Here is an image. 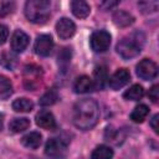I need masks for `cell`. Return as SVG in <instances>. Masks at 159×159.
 <instances>
[{
  "mask_svg": "<svg viewBox=\"0 0 159 159\" xmlns=\"http://www.w3.org/2000/svg\"><path fill=\"white\" fill-rule=\"evenodd\" d=\"M41 140H42V135L39 132H30L21 138L22 145L30 149H37L41 144Z\"/></svg>",
  "mask_w": 159,
  "mask_h": 159,
  "instance_id": "obj_16",
  "label": "cell"
},
{
  "mask_svg": "<svg viewBox=\"0 0 159 159\" xmlns=\"http://www.w3.org/2000/svg\"><path fill=\"white\" fill-rule=\"evenodd\" d=\"M112 158H113V150L107 145L97 147L91 155V159H112Z\"/></svg>",
  "mask_w": 159,
  "mask_h": 159,
  "instance_id": "obj_24",
  "label": "cell"
},
{
  "mask_svg": "<svg viewBox=\"0 0 159 159\" xmlns=\"http://www.w3.org/2000/svg\"><path fill=\"white\" fill-rule=\"evenodd\" d=\"M143 96H144V89H143V87L140 84H133L132 87H129L123 93V97L125 99H129V101H138Z\"/></svg>",
  "mask_w": 159,
  "mask_h": 159,
  "instance_id": "obj_21",
  "label": "cell"
},
{
  "mask_svg": "<svg viewBox=\"0 0 159 159\" xmlns=\"http://www.w3.org/2000/svg\"><path fill=\"white\" fill-rule=\"evenodd\" d=\"M48 0H29L25 4V16L34 24H45L50 17Z\"/></svg>",
  "mask_w": 159,
  "mask_h": 159,
  "instance_id": "obj_2",
  "label": "cell"
},
{
  "mask_svg": "<svg viewBox=\"0 0 159 159\" xmlns=\"http://www.w3.org/2000/svg\"><path fill=\"white\" fill-rule=\"evenodd\" d=\"M53 47V40L50 35H40L37 36L35 45H34V50L37 55L40 56H48L52 51Z\"/></svg>",
  "mask_w": 159,
  "mask_h": 159,
  "instance_id": "obj_9",
  "label": "cell"
},
{
  "mask_svg": "<svg viewBox=\"0 0 159 159\" xmlns=\"http://www.w3.org/2000/svg\"><path fill=\"white\" fill-rule=\"evenodd\" d=\"M130 80V73L127 68H119L109 78H108V84L112 89L117 91L122 87H124Z\"/></svg>",
  "mask_w": 159,
  "mask_h": 159,
  "instance_id": "obj_8",
  "label": "cell"
},
{
  "mask_svg": "<svg viewBox=\"0 0 159 159\" xmlns=\"http://www.w3.org/2000/svg\"><path fill=\"white\" fill-rule=\"evenodd\" d=\"M7 36H9V30L5 25L0 24V45H4L7 40Z\"/></svg>",
  "mask_w": 159,
  "mask_h": 159,
  "instance_id": "obj_30",
  "label": "cell"
},
{
  "mask_svg": "<svg viewBox=\"0 0 159 159\" xmlns=\"http://www.w3.org/2000/svg\"><path fill=\"white\" fill-rule=\"evenodd\" d=\"M58 66L65 71L67 68V66L70 65V61H71V48L68 47H65L62 48V51L58 53Z\"/></svg>",
  "mask_w": 159,
  "mask_h": 159,
  "instance_id": "obj_26",
  "label": "cell"
},
{
  "mask_svg": "<svg viewBox=\"0 0 159 159\" xmlns=\"http://www.w3.org/2000/svg\"><path fill=\"white\" fill-rule=\"evenodd\" d=\"M58 99V94L56 92V89H48L47 92H45L41 98H40V104L41 106H52L57 102Z\"/></svg>",
  "mask_w": 159,
  "mask_h": 159,
  "instance_id": "obj_25",
  "label": "cell"
},
{
  "mask_svg": "<svg viewBox=\"0 0 159 159\" xmlns=\"http://www.w3.org/2000/svg\"><path fill=\"white\" fill-rule=\"evenodd\" d=\"M71 10L73 12V15L78 19H84L89 15L91 12V7L86 1L82 0H75L71 2Z\"/></svg>",
  "mask_w": 159,
  "mask_h": 159,
  "instance_id": "obj_15",
  "label": "cell"
},
{
  "mask_svg": "<svg viewBox=\"0 0 159 159\" xmlns=\"http://www.w3.org/2000/svg\"><path fill=\"white\" fill-rule=\"evenodd\" d=\"M148 114H149V108L145 104H139L130 113V119L135 123H142L147 118Z\"/></svg>",
  "mask_w": 159,
  "mask_h": 159,
  "instance_id": "obj_22",
  "label": "cell"
},
{
  "mask_svg": "<svg viewBox=\"0 0 159 159\" xmlns=\"http://www.w3.org/2000/svg\"><path fill=\"white\" fill-rule=\"evenodd\" d=\"M29 36L21 31V30H16L14 34H12V37H11V48L14 52L19 53V52H22L27 45H29Z\"/></svg>",
  "mask_w": 159,
  "mask_h": 159,
  "instance_id": "obj_11",
  "label": "cell"
},
{
  "mask_svg": "<svg viewBox=\"0 0 159 159\" xmlns=\"http://www.w3.org/2000/svg\"><path fill=\"white\" fill-rule=\"evenodd\" d=\"M73 88H75V92H77V93H87L93 89L92 80L88 76H80L75 81Z\"/></svg>",
  "mask_w": 159,
  "mask_h": 159,
  "instance_id": "obj_17",
  "label": "cell"
},
{
  "mask_svg": "<svg viewBox=\"0 0 159 159\" xmlns=\"http://www.w3.org/2000/svg\"><path fill=\"white\" fill-rule=\"evenodd\" d=\"M99 119V108L94 99L83 98L73 107V124L81 130L93 128Z\"/></svg>",
  "mask_w": 159,
  "mask_h": 159,
  "instance_id": "obj_1",
  "label": "cell"
},
{
  "mask_svg": "<svg viewBox=\"0 0 159 159\" xmlns=\"http://www.w3.org/2000/svg\"><path fill=\"white\" fill-rule=\"evenodd\" d=\"M138 6L143 14H152L158 10L159 2L158 1H140L138 2Z\"/></svg>",
  "mask_w": 159,
  "mask_h": 159,
  "instance_id": "obj_27",
  "label": "cell"
},
{
  "mask_svg": "<svg viewBox=\"0 0 159 159\" xmlns=\"http://www.w3.org/2000/svg\"><path fill=\"white\" fill-rule=\"evenodd\" d=\"M138 35L139 34H134L133 36L125 37L117 43L116 48H117L118 55L122 58L129 60V58H133L140 53L142 46H143V40H139Z\"/></svg>",
  "mask_w": 159,
  "mask_h": 159,
  "instance_id": "obj_3",
  "label": "cell"
},
{
  "mask_svg": "<svg viewBox=\"0 0 159 159\" xmlns=\"http://www.w3.org/2000/svg\"><path fill=\"white\" fill-rule=\"evenodd\" d=\"M2 125H4V114L0 113V130L2 129Z\"/></svg>",
  "mask_w": 159,
  "mask_h": 159,
  "instance_id": "obj_33",
  "label": "cell"
},
{
  "mask_svg": "<svg viewBox=\"0 0 159 159\" xmlns=\"http://www.w3.org/2000/svg\"><path fill=\"white\" fill-rule=\"evenodd\" d=\"M113 22L118 27H127L134 22V17L132 14L124 10H117L113 14Z\"/></svg>",
  "mask_w": 159,
  "mask_h": 159,
  "instance_id": "obj_14",
  "label": "cell"
},
{
  "mask_svg": "<svg viewBox=\"0 0 159 159\" xmlns=\"http://www.w3.org/2000/svg\"><path fill=\"white\" fill-rule=\"evenodd\" d=\"M137 75L144 81L154 80L158 75V66L154 61L149 58H144L137 65Z\"/></svg>",
  "mask_w": 159,
  "mask_h": 159,
  "instance_id": "obj_6",
  "label": "cell"
},
{
  "mask_svg": "<svg viewBox=\"0 0 159 159\" xmlns=\"http://www.w3.org/2000/svg\"><path fill=\"white\" fill-rule=\"evenodd\" d=\"M32 108H34V103L27 98H17L12 102V109L15 112L27 113V112H31Z\"/></svg>",
  "mask_w": 159,
  "mask_h": 159,
  "instance_id": "obj_18",
  "label": "cell"
},
{
  "mask_svg": "<svg viewBox=\"0 0 159 159\" xmlns=\"http://www.w3.org/2000/svg\"><path fill=\"white\" fill-rule=\"evenodd\" d=\"M56 31H57V35L60 39L66 40V39H70L71 36H73V34L76 31V25L72 20H70L67 17H62L56 24Z\"/></svg>",
  "mask_w": 159,
  "mask_h": 159,
  "instance_id": "obj_10",
  "label": "cell"
},
{
  "mask_svg": "<svg viewBox=\"0 0 159 159\" xmlns=\"http://www.w3.org/2000/svg\"><path fill=\"white\" fill-rule=\"evenodd\" d=\"M67 153V145L63 140L51 138L45 145V154L50 159H63Z\"/></svg>",
  "mask_w": 159,
  "mask_h": 159,
  "instance_id": "obj_4",
  "label": "cell"
},
{
  "mask_svg": "<svg viewBox=\"0 0 159 159\" xmlns=\"http://www.w3.org/2000/svg\"><path fill=\"white\" fill-rule=\"evenodd\" d=\"M117 5H118V1H103V2L99 4V6L104 10H111L112 7H114Z\"/></svg>",
  "mask_w": 159,
  "mask_h": 159,
  "instance_id": "obj_31",
  "label": "cell"
},
{
  "mask_svg": "<svg viewBox=\"0 0 159 159\" xmlns=\"http://www.w3.org/2000/svg\"><path fill=\"white\" fill-rule=\"evenodd\" d=\"M159 118V114H155L153 118H152V120H150V127L153 128V130L155 132V133H158L159 132V127H158V119Z\"/></svg>",
  "mask_w": 159,
  "mask_h": 159,
  "instance_id": "obj_32",
  "label": "cell"
},
{
  "mask_svg": "<svg viewBox=\"0 0 159 159\" xmlns=\"http://www.w3.org/2000/svg\"><path fill=\"white\" fill-rule=\"evenodd\" d=\"M36 124L43 129L47 130H53L56 128V119L53 114L48 111H40L36 114Z\"/></svg>",
  "mask_w": 159,
  "mask_h": 159,
  "instance_id": "obj_12",
  "label": "cell"
},
{
  "mask_svg": "<svg viewBox=\"0 0 159 159\" xmlns=\"http://www.w3.org/2000/svg\"><path fill=\"white\" fill-rule=\"evenodd\" d=\"M42 76V68L36 65H27L24 71V78H25V86L29 88V91H34V88L37 86L39 80Z\"/></svg>",
  "mask_w": 159,
  "mask_h": 159,
  "instance_id": "obj_7",
  "label": "cell"
},
{
  "mask_svg": "<svg viewBox=\"0 0 159 159\" xmlns=\"http://www.w3.org/2000/svg\"><path fill=\"white\" fill-rule=\"evenodd\" d=\"M0 65L4 68L14 70L15 66L17 65V57H16V55L12 53V52H9V51L2 52L0 55Z\"/></svg>",
  "mask_w": 159,
  "mask_h": 159,
  "instance_id": "obj_19",
  "label": "cell"
},
{
  "mask_svg": "<svg viewBox=\"0 0 159 159\" xmlns=\"http://www.w3.org/2000/svg\"><path fill=\"white\" fill-rule=\"evenodd\" d=\"M12 94V83L11 81L0 75V99H7Z\"/></svg>",
  "mask_w": 159,
  "mask_h": 159,
  "instance_id": "obj_23",
  "label": "cell"
},
{
  "mask_svg": "<svg viewBox=\"0 0 159 159\" xmlns=\"http://www.w3.org/2000/svg\"><path fill=\"white\" fill-rule=\"evenodd\" d=\"M30 127V120L27 118H14L9 123V129L12 133H20L24 132Z\"/></svg>",
  "mask_w": 159,
  "mask_h": 159,
  "instance_id": "obj_20",
  "label": "cell"
},
{
  "mask_svg": "<svg viewBox=\"0 0 159 159\" xmlns=\"http://www.w3.org/2000/svg\"><path fill=\"white\" fill-rule=\"evenodd\" d=\"M91 47L94 52H104L111 45V35L104 30H99L92 34L91 36Z\"/></svg>",
  "mask_w": 159,
  "mask_h": 159,
  "instance_id": "obj_5",
  "label": "cell"
},
{
  "mask_svg": "<svg viewBox=\"0 0 159 159\" xmlns=\"http://www.w3.org/2000/svg\"><path fill=\"white\" fill-rule=\"evenodd\" d=\"M93 89H103L108 83V73L104 66H98L93 71Z\"/></svg>",
  "mask_w": 159,
  "mask_h": 159,
  "instance_id": "obj_13",
  "label": "cell"
},
{
  "mask_svg": "<svg viewBox=\"0 0 159 159\" xmlns=\"http://www.w3.org/2000/svg\"><path fill=\"white\" fill-rule=\"evenodd\" d=\"M14 9H15V4L14 2H4L1 9H0V16H5V15L10 14Z\"/></svg>",
  "mask_w": 159,
  "mask_h": 159,
  "instance_id": "obj_29",
  "label": "cell"
},
{
  "mask_svg": "<svg viewBox=\"0 0 159 159\" xmlns=\"http://www.w3.org/2000/svg\"><path fill=\"white\" fill-rule=\"evenodd\" d=\"M148 97H149V99H150L153 103H158V101H159V86H158V84H154V86L149 89Z\"/></svg>",
  "mask_w": 159,
  "mask_h": 159,
  "instance_id": "obj_28",
  "label": "cell"
}]
</instances>
